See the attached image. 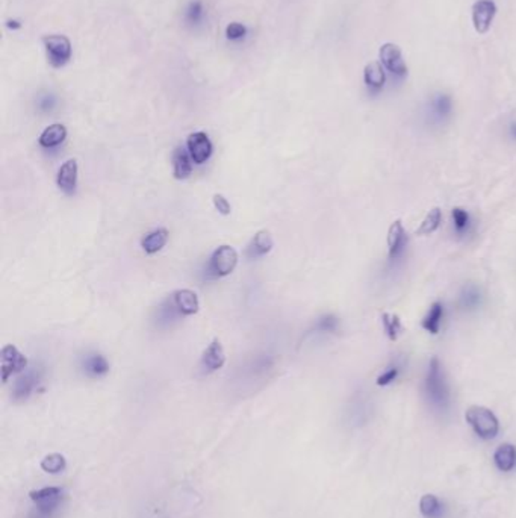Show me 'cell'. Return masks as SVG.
<instances>
[{
    "label": "cell",
    "mask_w": 516,
    "mask_h": 518,
    "mask_svg": "<svg viewBox=\"0 0 516 518\" xmlns=\"http://www.w3.org/2000/svg\"><path fill=\"white\" fill-rule=\"evenodd\" d=\"M453 221H455V228L459 234H464L465 231H468L469 228V214L462 209V208H455L453 209Z\"/></svg>",
    "instance_id": "obj_27"
},
{
    "label": "cell",
    "mask_w": 516,
    "mask_h": 518,
    "mask_svg": "<svg viewBox=\"0 0 516 518\" xmlns=\"http://www.w3.org/2000/svg\"><path fill=\"white\" fill-rule=\"evenodd\" d=\"M419 511L427 518H435L440 511V503L436 495L433 494H426L421 497L419 502Z\"/></svg>",
    "instance_id": "obj_25"
},
{
    "label": "cell",
    "mask_w": 516,
    "mask_h": 518,
    "mask_svg": "<svg viewBox=\"0 0 516 518\" xmlns=\"http://www.w3.org/2000/svg\"><path fill=\"white\" fill-rule=\"evenodd\" d=\"M201 17H203V6L199 0H196V2H192L189 5L188 18H189V21H192V23H197V21L201 20Z\"/></svg>",
    "instance_id": "obj_34"
},
{
    "label": "cell",
    "mask_w": 516,
    "mask_h": 518,
    "mask_svg": "<svg viewBox=\"0 0 516 518\" xmlns=\"http://www.w3.org/2000/svg\"><path fill=\"white\" fill-rule=\"evenodd\" d=\"M496 466L501 471H510L516 464V449L512 444H501L493 455Z\"/></svg>",
    "instance_id": "obj_20"
},
{
    "label": "cell",
    "mask_w": 516,
    "mask_h": 518,
    "mask_svg": "<svg viewBox=\"0 0 516 518\" xmlns=\"http://www.w3.org/2000/svg\"><path fill=\"white\" fill-rule=\"evenodd\" d=\"M380 62L386 70H389L392 74L399 78H404L407 74V64L403 59L401 49L394 45V42H385L379 50Z\"/></svg>",
    "instance_id": "obj_7"
},
{
    "label": "cell",
    "mask_w": 516,
    "mask_h": 518,
    "mask_svg": "<svg viewBox=\"0 0 516 518\" xmlns=\"http://www.w3.org/2000/svg\"><path fill=\"white\" fill-rule=\"evenodd\" d=\"M497 16V4L493 0H477L472 5V25L479 34H486Z\"/></svg>",
    "instance_id": "obj_8"
},
{
    "label": "cell",
    "mask_w": 516,
    "mask_h": 518,
    "mask_svg": "<svg viewBox=\"0 0 516 518\" xmlns=\"http://www.w3.org/2000/svg\"><path fill=\"white\" fill-rule=\"evenodd\" d=\"M41 468L49 474H58L67 468V459L61 453H50L41 461Z\"/></svg>",
    "instance_id": "obj_24"
},
{
    "label": "cell",
    "mask_w": 516,
    "mask_h": 518,
    "mask_svg": "<svg viewBox=\"0 0 516 518\" xmlns=\"http://www.w3.org/2000/svg\"><path fill=\"white\" fill-rule=\"evenodd\" d=\"M236 265H238V252L232 246L224 244L213 251L209 259L208 272L212 277H224L229 276Z\"/></svg>",
    "instance_id": "obj_3"
},
{
    "label": "cell",
    "mask_w": 516,
    "mask_h": 518,
    "mask_svg": "<svg viewBox=\"0 0 516 518\" xmlns=\"http://www.w3.org/2000/svg\"><path fill=\"white\" fill-rule=\"evenodd\" d=\"M433 106H435V113L439 117H445L451 111V102H450L448 97H445V96L438 97Z\"/></svg>",
    "instance_id": "obj_32"
},
{
    "label": "cell",
    "mask_w": 516,
    "mask_h": 518,
    "mask_svg": "<svg viewBox=\"0 0 516 518\" xmlns=\"http://www.w3.org/2000/svg\"><path fill=\"white\" fill-rule=\"evenodd\" d=\"M224 364H225L224 349H223V345H221L220 340L215 338L208 345L206 350L203 352L201 367H203V369H205L206 373H212V372H217V370L223 369Z\"/></svg>",
    "instance_id": "obj_13"
},
{
    "label": "cell",
    "mask_w": 516,
    "mask_h": 518,
    "mask_svg": "<svg viewBox=\"0 0 516 518\" xmlns=\"http://www.w3.org/2000/svg\"><path fill=\"white\" fill-rule=\"evenodd\" d=\"M426 393L435 406L445 408L450 401L448 385L445 382V376L442 365L438 358H433L428 364V370L426 376Z\"/></svg>",
    "instance_id": "obj_1"
},
{
    "label": "cell",
    "mask_w": 516,
    "mask_h": 518,
    "mask_svg": "<svg viewBox=\"0 0 516 518\" xmlns=\"http://www.w3.org/2000/svg\"><path fill=\"white\" fill-rule=\"evenodd\" d=\"M336 329H338V320L333 316L322 317L317 325V330L319 332H335Z\"/></svg>",
    "instance_id": "obj_31"
},
{
    "label": "cell",
    "mask_w": 516,
    "mask_h": 518,
    "mask_svg": "<svg viewBox=\"0 0 516 518\" xmlns=\"http://www.w3.org/2000/svg\"><path fill=\"white\" fill-rule=\"evenodd\" d=\"M440 223H442V211H440L439 208L430 209L428 214L426 215V219L423 220L421 226H419V228H418L416 234L418 235H430V234H433L439 228Z\"/></svg>",
    "instance_id": "obj_23"
},
{
    "label": "cell",
    "mask_w": 516,
    "mask_h": 518,
    "mask_svg": "<svg viewBox=\"0 0 516 518\" xmlns=\"http://www.w3.org/2000/svg\"><path fill=\"white\" fill-rule=\"evenodd\" d=\"M465 417L467 422L471 425L472 429H474V432L480 438L492 439L497 437L500 430V423L498 418L491 409L485 406H471L467 411Z\"/></svg>",
    "instance_id": "obj_2"
},
{
    "label": "cell",
    "mask_w": 516,
    "mask_h": 518,
    "mask_svg": "<svg viewBox=\"0 0 516 518\" xmlns=\"http://www.w3.org/2000/svg\"><path fill=\"white\" fill-rule=\"evenodd\" d=\"M406 243L407 236L403 228V223L400 220H395L391 224L388 232V256L391 263H394L395 259H399L403 255L406 249Z\"/></svg>",
    "instance_id": "obj_11"
},
{
    "label": "cell",
    "mask_w": 516,
    "mask_h": 518,
    "mask_svg": "<svg viewBox=\"0 0 516 518\" xmlns=\"http://www.w3.org/2000/svg\"><path fill=\"white\" fill-rule=\"evenodd\" d=\"M274 247V240L270 234V231L262 229L256 232V235L252 238L249 247H247V258L257 259L270 253Z\"/></svg>",
    "instance_id": "obj_14"
},
{
    "label": "cell",
    "mask_w": 516,
    "mask_h": 518,
    "mask_svg": "<svg viewBox=\"0 0 516 518\" xmlns=\"http://www.w3.org/2000/svg\"><path fill=\"white\" fill-rule=\"evenodd\" d=\"M78 161L76 159H69L64 163L58 171L57 176V185L58 188L67 194V196H73L78 188Z\"/></svg>",
    "instance_id": "obj_10"
},
{
    "label": "cell",
    "mask_w": 516,
    "mask_h": 518,
    "mask_svg": "<svg viewBox=\"0 0 516 518\" xmlns=\"http://www.w3.org/2000/svg\"><path fill=\"white\" fill-rule=\"evenodd\" d=\"M83 369H85V373L91 377H102L110 372V364H107L105 356L94 353L85 359Z\"/></svg>",
    "instance_id": "obj_22"
},
{
    "label": "cell",
    "mask_w": 516,
    "mask_h": 518,
    "mask_svg": "<svg viewBox=\"0 0 516 518\" xmlns=\"http://www.w3.org/2000/svg\"><path fill=\"white\" fill-rule=\"evenodd\" d=\"M212 202H213V207H215V209H217L221 215H229V214H230L232 207H230L229 200L225 199V197L223 196V194H213Z\"/></svg>",
    "instance_id": "obj_29"
},
{
    "label": "cell",
    "mask_w": 516,
    "mask_h": 518,
    "mask_svg": "<svg viewBox=\"0 0 516 518\" xmlns=\"http://www.w3.org/2000/svg\"><path fill=\"white\" fill-rule=\"evenodd\" d=\"M8 28L18 29V28H21V25L18 23V21H16V20H9V21H8Z\"/></svg>",
    "instance_id": "obj_35"
},
{
    "label": "cell",
    "mask_w": 516,
    "mask_h": 518,
    "mask_svg": "<svg viewBox=\"0 0 516 518\" xmlns=\"http://www.w3.org/2000/svg\"><path fill=\"white\" fill-rule=\"evenodd\" d=\"M66 138H67V127L61 123H55V125H50L41 132V135L38 138V143L41 147H45V149H53L66 142Z\"/></svg>",
    "instance_id": "obj_17"
},
{
    "label": "cell",
    "mask_w": 516,
    "mask_h": 518,
    "mask_svg": "<svg viewBox=\"0 0 516 518\" xmlns=\"http://www.w3.org/2000/svg\"><path fill=\"white\" fill-rule=\"evenodd\" d=\"M363 81L371 90H382L386 82V74L382 67V62H370L363 71Z\"/></svg>",
    "instance_id": "obj_19"
},
{
    "label": "cell",
    "mask_w": 516,
    "mask_h": 518,
    "mask_svg": "<svg viewBox=\"0 0 516 518\" xmlns=\"http://www.w3.org/2000/svg\"><path fill=\"white\" fill-rule=\"evenodd\" d=\"M170 232L165 228H156L152 232H148L141 240V247L147 255H155L160 252L165 247L168 241Z\"/></svg>",
    "instance_id": "obj_18"
},
{
    "label": "cell",
    "mask_w": 516,
    "mask_h": 518,
    "mask_svg": "<svg viewBox=\"0 0 516 518\" xmlns=\"http://www.w3.org/2000/svg\"><path fill=\"white\" fill-rule=\"evenodd\" d=\"M52 67L61 69L71 58V42L66 35H47L42 38Z\"/></svg>",
    "instance_id": "obj_4"
},
{
    "label": "cell",
    "mask_w": 516,
    "mask_h": 518,
    "mask_svg": "<svg viewBox=\"0 0 516 518\" xmlns=\"http://www.w3.org/2000/svg\"><path fill=\"white\" fill-rule=\"evenodd\" d=\"M0 361H2L0 370H2L4 384L8 382L11 376L23 372L28 367V358L23 353H20L18 349L13 344H6L2 349V353H0Z\"/></svg>",
    "instance_id": "obj_6"
},
{
    "label": "cell",
    "mask_w": 516,
    "mask_h": 518,
    "mask_svg": "<svg viewBox=\"0 0 516 518\" xmlns=\"http://www.w3.org/2000/svg\"><path fill=\"white\" fill-rule=\"evenodd\" d=\"M192 173V159L188 149L184 146L176 147L173 154V175L177 180H185Z\"/></svg>",
    "instance_id": "obj_16"
},
{
    "label": "cell",
    "mask_w": 516,
    "mask_h": 518,
    "mask_svg": "<svg viewBox=\"0 0 516 518\" xmlns=\"http://www.w3.org/2000/svg\"><path fill=\"white\" fill-rule=\"evenodd\" d=\"M40 377H41V374L37 370H30V372L25 373L23 376H20L13 388L14 401L23 402V401H26V398H29L32 396V393L35 391V388L38 386Z\"/></svg>",
    "instance_id": "obj_12"
},
{
    "label": "cell",
    "mask_w": 516,
    "mask_h": 518,
    "mask_svg": "<svg viewBox=\"0 0 516 518\" xmlns=\"http://www.w3.org/2000/svg\"><path fill=\"white\" fill-rule=\"evenodd\" d=\"M462 304L467 308H476L480 304V294L474 287L465 289V294L462 296Z\"/></svg>",
    "instance_id": "obj_28"
},
{
    "label": "cell",
    "mask_w": 516,
    "mask_h": 518,
    "mask_svg": "<svg viewBox=\"0 0 516 518\" xmlns=\"http://www.w3.org/2000/svg\"><path fill=\"white\" fill-rule=\"evenodd\" d=\"M247 34V28L241 23H230L228 28H225V35H228L229 40H241L244 38V35Z\"/></svg>",
    "instance_id": "obj_30"
},
{
    "label": "cell",
    "mask_w": 516,
    "mask_h": 518,
    "mask_svg": "<svg viewBox=\"0 0 516 518\" xmlns=\"http://www.w3.org/2000/svg\"><path fill=\"white\" fill-rule=\"evenodd\" d=\"M399 367H392V369H389L388 372H385L383 374H380L377 377V385L379 386H386L389 385L391 382H394L397 379V376H399Z\"/></svg>",
    "instance_id": "obj_33"
},
{
    "label": "cell",
    "mask_w": 516,
    "mask_h": 518,
    "mask_svg": "<svg viewBox=\"0 0 516 518\" xmlns=\"http://www.w3.org/2000/svg\"><path fill=\"white\" fill-rule=\"evenodd\" d=\"M442 318H444V305L439 304V301H435V304L430 306L427 316L423 320V329L436 335V333H439Z\"/></svg>",
    "instance_id": "obj_21"
},
{
    "label": "cell",
    "mask_w": 516,
    "mask_h": 518,
    "mask_svg": "<svg viewBox=\"0 0 516 518\" xmlns=\"http://www.w3.org/2000/svg\"><path fill=\"white\" fill-rule=\"evenodd\" d=\"M30 500L35 503L40 515L47 517L55 512L64 499V491L58 487H47L29 493Z\"/></svg>",
    "instance_id": "obj_5"
},
{
    "label": "cell",
    "mask_w": 516,
    "mask_h": 518,
    "mask_svg": "<svg viewBox=\"0 0 516 518\" xmlns=\"http://www.w3.org/2000/svg\"><path fill=\"white\" fill-rule=\"evenodd\" d=\"M187 149L191 155L192 163L197 166L205 164L206 161L212 156V152H213L212 142L209 139L208 134H205V132L191 134L188 137Z\"/></svg>",
    "instance_id": "obj_9"
},
{
    "label": "cell",
    "mask_w": 516,
    "mask_h": 518,
    "mask_svg": "<svg viewBox=\"0 0 516 518\" xmlns=\"http://www.w3.org/2000/svg\"><path fill=\"white\" fill-rule=\"evenodd\" d=\"M173 304L180 316H194L200 309V301L192 289H177L173 294Z\"/></svg>",
    "instance_id": "obj_15"
},
{
    "label": "cell",
    "mask_w": 516,
    "mask_h": 518,
    "mask_svg": "<svg viewBox=\"0 0 516 518\" xmlns=\"http://www.w3.org/2000/svg\"><path fill=\"white\" fill-rule=\"evenodd\" d=\"M512 135L516 138V123L512 125Z\"/></svg>",
    "instance_id": "obj_36"
},
{
    "label": "cell",
    "mask_w": 516,
    "mask_h": 518,
    "mask_svg": "<svg viewBox=\"0 0 516 518\" xmlns=\"http://www.w3.org/2000/svg\"><path fill=\"white\" fill-rule=\"evenodd\" d=\"M382 323H383L386 333H388L389 340L394 341L399 338V333L401 330V321L399 317H397L395 314H388V312H385V314L382 316Z\"/></svg>",
    "instance_id": "obj_26"
}]
</instances>
